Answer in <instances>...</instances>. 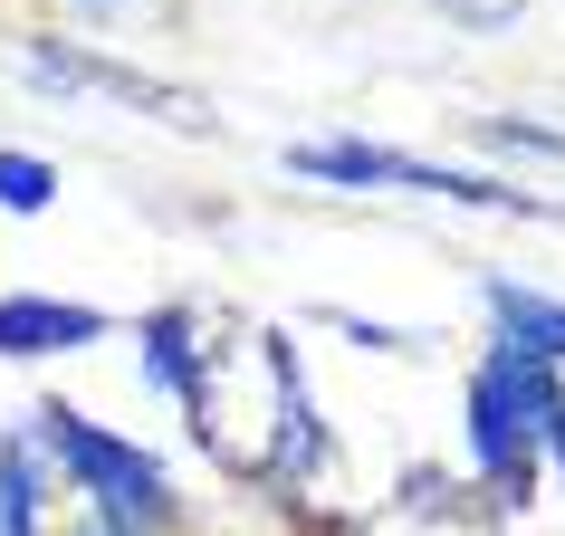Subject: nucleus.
Returning a JSON list of instances; mask_svg holds the SVG:
<instances>
[{
	"mask_svg": "<svg viewBox=\"0 0 565 536\" xmlns=\"http://www.w3.org/2000/svg\"><path fill=\"white\" fill-rule=\"evenodd\" d=\"M192 431H202L211 460L231 470H278V479H307L317 470V421H307V384H298V355L278 335H249V345H202L192 364Z\"/></svg>",
	"mask_w": 565,
	"mask_h": 536,
	"instance_id": "f257e3e1",
	"label": "nucleus"
},
{
	"mask_svg": "<svg viewBox=\"0 0 565 536\" xmlns=\"http://www.w3.org/2000/svg\"><path fill=\"white\" fill-rule=\"evenodd\" d=\"M556 364L518 355V345H489V364L470 374V450L479 470L499 479L508 499H527V470L546 450V421H556Z\"/></svg>",
	"mask_w": 565,
	"mask_h": 536,
	"instance_id": "f03ea898",
	"label": "nucleus"
},
{
	"mask_svg": "<svg viewBox=\"0 0 565 536\" xmlns=\"http://www.w3.org/2000/svg\"><path fill=\"white\" fill-rule=\"evenodd\" d=\"M30 441L58 460L77 489H87L96 507H106V527H163L173 517V489H163V470H153L135 441H116V431H96L87 412H67V403H39L30 412Z\"/></svg>",
	"mask_w": 565,
	"mask_h": 536,
	"instance_id": "7ed1b4c3",
	"label": "nucleus"
},
{
	"mask_svg": "<svg viewBox=\"0 0 565 536\" xmlns=\"http://www.w3.org/2000/svg\"><path fill=\"white\" fill-rule=\"evenodd\" d=\"M30 77L39 87H96V96H125V106H153L163 125H182V135H202V96H182V87H163V77H145V67H116V58H77V49H39L30 58Z\"/></svg>",
	"mask_w": 565,
	"mask_h": 536,
	"instance_id": "20e7f679",
	"label": "nucleus"
},
{
	"mask_svg": "<svg viewBox=\"0 0 565 536\" xmlns=\"http://www.w3.org/2000/svg\"><path fill=\"white\" fill-rule=\"evenodd\" d=\"M106 335V307H58V298H0V355H77Z\"/></svg>",
	"mask_w": 565,
	"mask_h": 536,
	"instance_id": "39448f33",
	"label": "nucleus"
},
{
	"mask_svg": "<svg viewBox=\"0 0 565 536\" xmlns=\"http://www.w3.org/2000/svg\"><path fill=\"white\" fill-rule=\"evenodd\" d=\"M489 317H499V335L518 345V355L565 364V307L556 298H536V288H518V278H489Z\"/></svg>",
	"mask_w": 565,
	"mask_h": 536,
	"instance_id": "423d86ee",
	"label": "nucleus"
},
{
	"mask_svg": "<svg viewBox=\"0 0 565 536\" xmlns=\"http://www.w3.org/2000/svg\"><path fill=\"white\" fill-rule=\"evenodd\" d=\"M39 441L20 431V441H0V536H39Z\"/></svg>",
	"mask_w": 565,
	"mask_h": 536,
	"instance_id": "0eeeda50",
	"label": "nucleus"
},
{
	"mask_svg": "<svg viewBox=\"0 0 565 536\" xmlns=\"http://www.w3.org/2000/svg\"><path fill=\"white\" fill-rule=\"evenodd\" d=\"M192 364H202V345H192V317H182V307H163V317H153L145 326V374H153V393H192Z\"/></svg>",
	"mask_w": 565,
	"mask_h": 536,
	"instance_id": "6e6552de",
	"label": "nucleus"
},
{
	"mask_svg": "<svg viewBox=\"0 0 565 536\" xmlns=\"http://www.w3.org/2000/svg\"><path fill=\"white\" fill-rule=\"evenodd\" d=\"M58 202V173L39 153H0V211H49Z\"/></svg>",
	"mask_w": 565,
	"mask_h": 536,
	"instance_id": "1a4fd4ad",
	"label": "nucleus"
},
{
	"mask_svg": "<svg viewBox=\"0 0 565 536\" xmlns=\"http://www.w3.org/2000/svg\"><path fill=\"white\" fill-rule=\"evenodd\" d=\"M479 144H489V153H527V163H556V173H565V135H546V125H479Z\"/></svg>",
	"mask_w": 565,
	"mask_h": 536,
	"instance_id": "9d476101",
	"label": "nucleus"
},
{
	"mask_svg": "<svg viewBox=\"0 0 565 536\" xmlns=\"http://www.w3.org/2000/svg\"><path fill=\"white\" fill-rule=\"evenodd\" d=\"M518 10H527V0H441V20H450V30H508Z\"/></svg>",
	"mask_w": 565,
	"mask_h": 536,
	"instance_id": "9b49d317",
	"label": "nucleus"
},
{
	"mask_svg": "<svg viewBox=\"0 0 565 536\" xmlns=\"http://www.w3.org/2000/svg\"><path fill=\"white\" fill-rule=\"evenodd\" d=\"M546 450H556V460H565V403H556V421H546Z\"/></svg>",
	"mask_w": 565,
	"mask_h": 536,
	"instance_id": "f8f14e48",
	"label": "nucleus"
},
{
	"mask_svg": "<svg viewBox=\"0 0 565 536\" xmlns=\"http://www.w3.org/2000/svg\"><path fill=\"white\" fill-rule=\"evenodd\" d=\"M87 536H125V527H87Z\"/></svg>",
	"mask_w": 565,
	"mask_h": 536,
	"instance_id": "ddd939ff",
	"label": "nucleus"
}]
</instances>
